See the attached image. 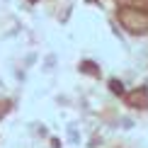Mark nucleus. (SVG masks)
<instances>
[{
    "label": "nucleus",
    "instance_id": "nucleus-1",
    "mask_svg": "<svg viewBox=\"0 0 148 148\" xmlns=\"http://www.w3.org/2000/svg\"><path fill=\"white\" fill-rule=\"evenodd\" d=\"M119 22L124 24V29H129L131 34H143V32H148V15H146V12L134 10V8L119 10Z\"/></svg>",
    "mask_w": 148,
    "mask_h": 148
},
{
    "label": "nucleus",
    "instance_id": "nucleus-2",
    "mask_svg": "<svg viewBox=\"0 0 148 148\" xmlns=\"http://www.w3.org/2000/svg\"><path fill=\"white\" fill-rule=\"evenodd\" d=\"M126 102L131 104V107H141V109H146L148 107V92L141 88V90H134L131 95L126 97Z\"/></svg>",
    "mask_w": 148,
    "mask_h": 148
},
{
    "label": "nucleus",
    "instance_id": "nucleus-3",
    "mask_svg": "<svg viewBox=\"0 0 148 148\" xmlns=\"http://www.w3.org/2000/svg\"><path fill=\"white\" fill-rule=\"evenodd\" d=\"M109 88H112L114 95H124V85H121L119 80H112V83H109Z\"/></svg>",
    "mask_w": 148,
    "mask_h": 148
},
{
    "label": "nucleus",
    "instance_id": "nucleus-4",
    "mask_svg": "<svg viewBox=\"0 0 148 148\" xmlns=\"http://www.w3.org/2000/svg\"><path fill=\"white\" fill-rule=\"evenodd\" d=\"M83 71H85V73H97V71H95V66H92L90 61H85V63H83Z\"/></svg>",
    "mask_w": 148,
    "mask_h": 148
},
{
    "label": "nucleus",
    "instance_id": "nucleus-5",
    "mask_svg": "<svg viewBox=\"0 0 148 148\" xmlns=\"http://www.w3.org/2000/svg\"><path fill=\"white\" fill-rule=\"evenodd\" d=\"M5 112H8V102H0V116H3Z\"/></svg>",
    "mask_w": 148,
    "mask_h": 148
},
{
    "label": "nucleus",
    "instance_id": "nucleus-6",
    "mask_svg": "<svg viewBox=\"0 0 148 148\" xmlns=\"http://www.w3.org/2000/svg\"><path fill=\"white\" fill-rule=\"evenodd\" d=\"M29 3H36V0H29Z\"/></svg>",
    "mask_w": 148,
    "mask_h": 148
}]
</instances>
